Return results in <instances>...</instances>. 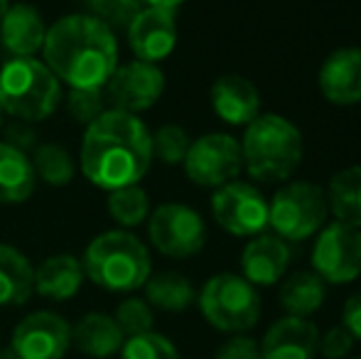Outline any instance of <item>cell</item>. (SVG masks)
Wrapping results in <instances>:
<instances>
[{
    "instance_id": "obj_1",
    "label": "cell",
    "mask_w": 361,
    "mask_h": 359,
    "mask_svg": "<svg viewBox=\"0 0 361 359\" xmlns=\"http://www.w3.org/2000/svg\"><path fill=\"white\" fill-rule=\"evenodd\" d=\"M152 165V135L138 116L106 109L81 140V173L106 192L138 185Z\"/></svg>"
},
{
    "instance_id": "obj_2",
    "label": "cell",
    "mask_w": 361,
    "mask_h": 359,
    "mask_svg": "<svg viewBox=\"0 0 361 359\" xmlns=\"http://www.w3.org/2000/svg\"><path fill=\"white\" fill-rule=\"evenodd\" d=\"M44 64L72 89H104L118 67V42L111 28L89 13L64 15L47 28Z\"/></svg>"
},
{
    "instance_id": "obj_3",
    "label": "cell",
    "mask_w": 361,
    "mask_h": 359,
    "mask_svg": "<svg viewBox=\"0 0 361 359\" xmlns=\"http://www.w3.org/2000/svg\"><path fill=\"white\" fill-rule=\"evenodd\" d=\"M243 170L261 185H283L302 163L300 128L281 114H261L241 135Z\"/></svg>"
},
{
    "instance_id": "obj_4",
    "label": "cell",
    "mask_w": 361,
    "mask_h": 359,
    "mask_svg": "<svg viewBox=\"0 0 361 359\" xmlns=\"http://www.w3.org/2000/svg\"><path fill=\"white\" fill-rule=\"evenodd\" d=\"M81 266L86 278L111 293L138 291L152 273L150 251L128 229H111L96 236L86 246Z\"/></svg>"
},
{
    "instance_id": "obj_5",
    "label": "cell",
    "mask_w": 361,
    "mask_h": 359,
    "mask_svg": "<svg viewBox=\"0 0 361 359\" xmlns=\"http://www.w3.org/2000/svg\"><path fill=\"white\" fill-rule=\"evenodd\" d=\"M62 104V84L37 57H10L0 67V111L37 123Z\"/></svg>"
},
{
    "instance_id": "obj_6",
    "label": "cell",
    "mask_w": 361,
    "mask_h": 359,
    "mask_svg": "<svg viewBox=\"0 0 361 359\" xmlns=\"http://www.w3.org/2000/svg\"><path fill=\"white\" fill-rule=\"evenodd\" d=\"M324 187L307 180H288L268 200V229L283 241H305L327 224Z\"/></svg>"
},
{
    "instance_id": "obj_7",
    "label": "cell",
    "mask_w": 361,
    "mask_h": 359,
    "mask_svg": "<svg viewBox=\"0 0 361 359\" xmlns=\"http://www.w3.org/2000/svg\"><path fill=\"white\" fill-rule=\"evenodd\" d=\"M200 310L212 327L221 332L243 335L261 320L263 303L258 288L241 273H216L202 286Z\"/></svg>"
},
{
    "instance_id": "obj_8",
    "label": "cell",
    "mask_w": 361,
    "mask_h": 359,
    "mask_svg": "<svg viewBox=\"0 0 361 359\" xmlns=\"http://www.w3.org/2000/svg\"><path fill=\"white\" fill-rule=\"evenodd\" d=\"M150 244L170 259L197 256L207 244V224L197 209L180 202H165L147 217Z\"/></svg>"
},
{
    "instance_id": "obj_9",
    "label": "cell",
    "mask_w": 361,
    "mask_h": 359,
    "mask_svg": "<svg viewBox=\"0 0 361 359\" xmlns=\"http://www.w3.org/2000/svg\"><path fill=\"white\" fill-rule=\"evenodd\" d=\"M185 175L197 187L219 190L238 180L243 170L241 143L228 133H207L192 140L185 155Z\"/></svg>"
},
{
    "instance_id": "obj_10",
    "label": "cell",
    "mask_w": 361,
    "mask_h": 359,
    "mask_svg": "<svg viewBox=\"0 0 361 359\" xmlns=\"http://www.w3.org/2000/svg\"><path fill=\"white\" fill-rule=\"evenodd\" d=\"M212 214L226 234L238 239L268 231V200L253 182L233 180L212 195Z\"/></svg>"
},
{
    "instance_id": "obj_11",
    "label": "cell",
    "mask_w": 361,
    "mask_h": 359,
    "mask_svg": "<svg viewBox=\"0 0 361 359\" xmlns=\"http://www.w3.org/2000/svg\"><path fill=\"white\" fill-rule=\"evenodd\" d=\"M312 271L332 286H344L361 276V229L329 221L317 231L312 244Z\"/></svg>"
},
{
    "instance_id": "obj_12",
    "label": "cell",
    "mask_w": 361,
    "mask_h": 359,
    "mask_svg": "<svg viewBox=\"0 0 361 359\" xmlns=\"http://www.w3.org/2000/svg\"><path fill=\"white\" fill-rule=\"evenodd\" d=\"M165 91V74L157 64L133 59L128 64H118L116 72L104 87L109 109L138 116L162 99Z\"/></svg>"
},
{
    "instance_id": "obj_13",
    "label": "cell",
    "mask_w": 361,
    "mask_h": 359,
    "mask_svg": "<svg viewBox=\"0 0 361 359\" xmlns=\"http://www.w3.org/2000/svg\"><path fill=\"white\" fill-rule=\"evenodd\" d=\"M10 347L20 359H62L72 347V325L57 312H30L18 322Z\"/></svg>"
},
{
    "instance_id": "obj_14",
    "label": "cell",
    "mask_w": 361,
    "mask_h": 359,
    "mask_svg": "<svg viewBox=\"0 0 361 359\" xmlns=\"http://www.w3.org/2000/svg\"><path fill=\"white\" fill-rule=\"evenodd\" d=\"M128 44L135 59L160 64L177 47V18L170 8H152L145 5L126 28Z\"/></svg>"
},
{
    "instance_id": "obj_15",
    "label": "cell",
    "mask_w": 361,
    "mask_h": 359,
    "mask_svg": "<svg viewBox=\"0 0 361 359\" xmlns=\"http://www.w3.org/2000/svg\"><path fill=\"white\" fill-rule=\"evenodd\" d=\"M317 89L327 104H361V47H339L329 52L317 72Z\"/></svg>"
},
{
    "instance_id": "obj_16",
    "label": "cell",
    "mask_w": 361,
    "mask_h": 359,
    "mask_svg": "<svg viewBox=\"0 0 361 359\" xmlns=\"http://www.w3.org/2000/svg\"><path fill=\"white\" fill-rule=\"evenodd\" d=\"M290 246L281 236L271 231L248 239V244L241 251V276L246 278L251 286L268 288L276 286L286 278L290 266Z\"/></svg>"
},
{
    "instance_id": "obj_17",
    "label": "cell",
    "mask_w": 361,
    "mask_h": 359,
    "mask_svg": "<svg viewBox=\"0 0 361 359\" xmlns=\"http://www.w3.org/2000/svg\"><path fill=\"white\" fill-rule=\"evenodd\" d=\"M212 109L224 123L246 128L248 123L263 114L261 111V94L251 79L241 74H221L214 79L209 89Z\"/></svg>"
},
{
    "instance_id": "obj_18",
    "label": "cell",
    "mask_w": 361,
    "mask_h": 359,
    "mask_svg": "<svg viewBox=\"0 0 361 359\" xmlns=\"http://www.w3.org/2000/svg\"><path fill=\"white\" fill-rule=\"evenodd\" d=\"M261 359H314L319 347V330L310 317L286 315L266 330Z\"/></svg>"
},
{
    "instance_id": "obj_19",
    "label": "cell",
    "mask_w": 361,
    "mask_h": 359,
    "mask_svg": "<svg viewBox=\"0 0 361 359\" xmlns=\"http://www.w3.org/2000/svg\"><path fill=\"white\" fill-rule=\"evenodd\" d=\"M47 25L37 8L27 3L10 5L0 20V44L10 57H35L44 47Z\"/></svg>"
},
{
    "instance_id": "obj_20",
    "label": "cell",
    "mask_w": 361,
    "mask_h": 359,
    "mask_svg": "<svg viewBox=\"0 0 361 359\" xmlns=\"http://www.w3.org/2000/svg\"><path fill=\"white\" fill-rule=\"evenodd\" d=\"M126 337L114 315L106 312H86L72 327V347L81 355L94 359H109L118 355Z\"/></svg>"
},
{
    "instance_id": "obj_21",
    "label": "cell",
    "mask_w": 361,
    "mask_h": 359,
    "mask_svg": "<svg viewBox=\"0 0 361 359\" xmlns=\"http://www.w3.org/2000/svg\"><path fill=\"white\" fill-rule=\"evenodd\" d=\"M86 273L72 254H54L35 269V293L49 300H69L79 293Z\"/></svg>"
},
{
    "instance_id": "obj_22",
    "label": "cell",
    "mask_w": 361,
    "mask_h": 359,
    "mask_svg": "<svg viewBox=\"0 0 361 359\" xmlns=\"http://www.w3.org/2000/svg\"><path fill=\"white\" fill-rule=\"evenodd\" d=\"M35 187H37V175L27 153L13 143H0V202L3 205L27 202Z\"/></svg>"
},
{
    "instance_id": "obj_23",
    "label": "cell",
    "mask_w": 361,
    "mask_h": 359,
    "mask_svg": "<svg viewBox=\"0 0 361 359\" xmlns=\"http://www.w3.org/2000/svg\"><path fill=\"white\" fill-rule=\"evenodd\" d=\"M327 298V283L314 271H295L281 281L278 300L286 315L310 317L324 305Z\"/></svg>"
},
{
    "instance_id": "obj_24",
    "label": "cell",
    "mask_w": 361,
    "mask_h": 359,
    "mask_svg": "<svg viewBox=\"0 0 361 359\" xmlns=\"http://www.w3.org/2000/svg\"><path fill=\"white\" fill-rule=\"evenodd\" d=\"M35 293V269L30 259L10 244H0V305H23Z\"/></svg>"
},
{
    "instance_id": "obj_25",
    "label": "cell",
    "mask_w": 361,
    "mask_h": 359,
    "mask_svg": "<svg viewBox=\"0 0 361 359\" xmlns=\"http://www.w3.org/2000/svg\"><path fill=\"white\" fill-rule=\"evenodd\" d=\"M324 192L329 214L342 224L361 229V165H349L334 173Z\"/></svg>"
},
{
    "instance_id": "obj_26",
    "label": "cell",
    "mask_w": 361,
    "mask_h": 359,
    "mask_svg": "<svg viewBox=\"0 0 361 359\" xmlns=\"http://www.w3.org/2000/svg\"><path fill=\"white\" fill-rule=\"evenodd\" d=\"M147 305L165 312H182L195 303L197 291L187 276L180 271H162L145 281Z\"/></svg>"
},
{
    "instance_id": "obj_27",
    "label": "cell",
    "mask_w": 361,
    "mask_h": 359,
    "mask_svg": "<svg viewBox=\"0 0 361 359\" xmlns=\"http://www.w3.org/2000/svg\"><path fill=\"white\" fill-rule=\"evenodd\" d=\"M106 205H109L111 219L123 226V229H133V226L143 224L150 217V197L138 185L109 192V202Z\"/></svg>"
},
{
    "instance_id": "obj_28",
    "label": "cell",
    "mask_w": 361,
    "mask_h": 359,
    "mask_svg": "<svg viewBox=\"0 0 361 359\" xmlns=\"http://www.w3.org/2000/svg\"><path fill=\"white\" fill-rule=\"evenodd\" d=\"M32 168L37 180H44L52 187H64L74 180V160L72 155L67 153V148L57 143H42L37 150H35L32 158Z\"/></svg>"
},
{
    "instance_id": "obj_29",
    "label": "cell",
    "mask_w": 361,
    "mask_h": 359,
    "mask_svg": "<svg viewBox=\"0 0 361 359\" xmlns=\"http://www.w3.org/2000/svg\"><path fill=\"white\" fill-rule=\"evenodd\" d=\"M152 135V158L162 160L165 165H182L185 163V155L190 150L192 140L182 126L167 123L160 126Z\"/></svg>"
},
{
    "instance_id": "obj_30",
    "label": "cell",
    "mask_w": 361,
    "mask_h": 359,
    "mask_svg": "<svg viewBox=\"0 0 361 359\" xmlns=\"http://www.w3.org/2000/svg\"><path fill=\"white\" fill-rule=\"evenodd\" d=\"M91 18L101 20L111 30H126L140 13L143 0H84Z\"/></svg>"
},
{
    "instance_id": "obj_31",
    "label": "cell",
    "mask_w": 361,
    "mask_h": 359,
    "mask_svg": "<svg viewBox=\"0 0 361 359\" xmlns=\"http://www.w3.org/2000/svg\"><path fill=\"white\" fill-rule=\"evenodd\" d=\"M121 359H180L177 347L157 332L128 337L121 347Z\"/></svg>"
},
{
    "instance_id": "obj_32",
    "label": "cell",
    "mask_w": 361,
    "mask_h": 359,
    "mask_svg": "<svg viewBox=\"0 0 361 359\" xmlns=\"http://www.w3.org/2000/svg\"><path fill=\"white\" fill-rule=\"evenodd\" d=\"M114 320L118 322L123 337L145 335V332H152V325H155L152 308L147 305V300H140V298H126V300L116 308Z\"/></svg>"
},
{
    "instance_id": "obj_33",
    "label": "cell",
    "mask_w": 361,
    "mask_h": 359,
    "mask_svg": "<svg viewBox=\"0 0 361 359\" xmlns=\"http://www.w3.org/2000/svg\"><path fill=\"white\" fill-rule=\"evenodd\" d=\"M104 89H72L67 94V111L76 123L91 126L106 111Z\"/></svg>"
},
{
    "instance_id": "obj_34",
    "label": "cell",
    "mask_w": 361,
    "mask_h": 359,
    "mask_svg": "<svg viewBox=\"0 0 361 359\" xmlns=\"http://www.w3.org/2000/svg\"><path fill=\"white\" fill-rule=\"evenodd\" d=\"M354 342L357 340L342 325H334L324 335H319L317 355H322L324 359H347L349 352L354 350Z\"/></svg>"
},
{
    "instance_id": "obj_35",
    "label": "cell",
    "mask_w": 361,
    "mask_h": 359,
    "mask_svg": "<svg viewBox=\"0 0 361 359\" xmlns=\"http://www.w3.org/2000/svg\"><path fill=\"white\" fill-rule=\"evenodd\" d=\"M214 359H261V345L248 335H233L221 342Z\"/></svg>"
},
{
    "instance_id": "obj_36",
    "label": "cell",
    "mask_w": 361,
    "mask_h": 359,
    "mask_svg": "<svg viewBox=\"0 0 361 359\" xmlns=\"http://www.w3.org/2000/svg\"><path fill=\"white\" fill-rule=\"evenodd\" d=\"M342 327L354 340H361V291L352 293L342 305Z\"/></svg>"
},
{
    "instance_id": "obj_37",
    "label": "cell",
    "mask_w": 361,
    "mask_h": 359,
    "mask_svg": "<svg viewBox=\"0 0 361 359\" xmlns=\"http://www.w3.org/2000/svg\"><path fill=\"white\" fill-rule=\"evenodd\" d=\"M145 5H152V8H170V10H177L182 3L187 0H143Z\"/></svg>"
},
{
    "instance_id": "obj_38",
    "label": "cell",
    "mask_w": 361,
    "mask_h": 359,
    "mask_svg": "<svg viewBox=\"0 0 361 359\" xmlns=\"http://www.w3.org/2000/svg\"><path fill=\"white\" fill-rule=\"evenodd\" d=\"M0 359H20V357L13 347H3V350H0Z\"/></svg>"
},
{
    "instance_id": "obj_39",
    "label": "cell",
    "mask_w": 361,
    "mask_h": 359,
    "mask_svg": "<svg viewBox=\"0 0 361 359\" xmlns=\"http://www.w3.org/2000/svg\"><path fill=\"white\" fill-rule=\"evenodd\" d=\"M8 8H10V3H8V0H0V20L5 18V13H8Z\"/></svg>"
},
{
    "instance_id": "obj_40",
    "label": "cell",
    "mask_w": 361,
    "mask_h": 359,
    "mask_svg": "<svg viewBox=\"0 0 361 359\" xmlns=\"http://www.w3.org/2000/svg\"><path fill=\"white\" fill-rule=\"evenodd\" d=\"M0 121H3V111H0Z\"/></svg>"
},
{
    "instance_id": "obj_41",
    "label": "cell",
    "mask_w": 361,
    "mask_h": 359,
    "mask_svg": "<svg viewBox=\"0 0 361 359\" xmlns=\"http://www.w3.org/2000/svg\"><path fill=\"white\" fill-rule=\"evenodd\" d=\"M357 359H361V357H357Z\"/></svg>"
}]
</instances>
